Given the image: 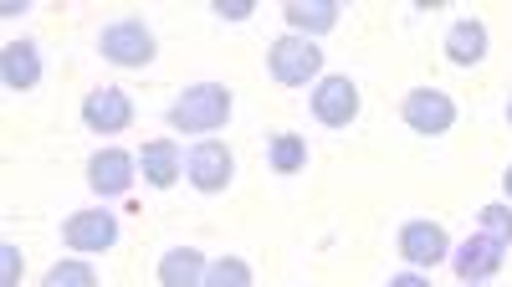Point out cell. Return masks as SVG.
Wrapping results in <instances>:
<instances>
[{"label":"cell","instance_id":"6da1fadb","mask_svg":"<svg viewBox=\"0 0 512 287\" xmlns=\"http://www.w3.org/2000/svg\"><path fill=\"white\" fill-rule=\"evenodd\" d=\"M226 118H231L226 82H195V88H185L169 103V129H185V134H216L226 129Z\"/></svg>","mask_w":512,"mask_h":287},{"label":"cell","instance_id":"7a4b0ae2","mask_svg":"<svg viewBox=\"0 0 512 287\" xmlns=\"http://www.w3.org/2000/svg\"><path fill=\"white\" fill-rule=\"evenodd\" d=\"M267 72L272 82H282V88H308V82L323 77V47L313 36H277L267 47Z\"/></svg>","mask_w":512,"mask_h":287},{"label":"cell","instance_id":"3957f363","mask_svg":"<svg viewBox=\"0 0 512 287\" xmlns=\"http://www.w3.org/2000/svg\"><path fill=\"white\" fill-rule=\"evenodd\" d=\"M98 52H103L113 67H149V62L159 57V41H154V31H149L144 21L123 16V21H108V26L98 31Z\"/></svg>","mask_w":512,"mask_h":287},{"label":"cell","instance_id":"277c9868","mask_svg":"<svg viewBox=\"0 0 512 287\" xmlns=\"http://www.w3.org/2000/svg\"><path fill=\"white\" fill-rule=\"evenodd\" d=\"M359 82L349 72H328L313 82V118L323 123V129H349V123L359 118Z\"/></svg>","mask_w":512,"mask_h":287},{"label":"cell","instance_id":"5b68a950","mask_svg":"<svg viewBox=\"0 0 512 287\" xmlns=\"http://www.w3.org/2000/svg\"><path fill=\"white\" fill-rule=\"evenodd\" d=\"M400 118H405V129H415L425 139H441L456 129V98L441 88H410L400 103Z\"/></svg>","mask_w":512,"mask_h":287},{"label":"cell","instance_id":"8992f818","mask_svg":"<svg viewBox=\"0 0 512 287\" xmlns=\"http://www.w3.org/2000/svg\"><path fill=\"white\" fill-rule=\"evenodd\" d=\"M185 180H190L200 195H221V190L236 180V154H231L221 139H200V144L185 154Z\"/></svg>","mask_w":512,"mask_h":287},{"label":"cell","instance_id":"52a82bcc","mask_svg":"<svg viewBox=\"0 0 512 287\" xmlns=\"http://www.w3.org/2000/svg\"><path fill=\"white\" fill-rule=\"evenodd\" d=\"M400 257L415 267V272H431V267H441V262H451V236H446V226L441 221H405L400 226Z\"/></svg>","mask_w":512,"mask_h":287},{"label":"cell","instance_id":"ba28073f","mask_svg":"<svg viewBox=\"0 0 512 287\" xmlns=\"http://www.w3.org/2000/svg\"><path fill=\"white\" fill-rule=\"evenodd\" d=\"M62 241H67V252L103 257V252L118 246V216L113 211H72L62 221Z\"/></svg>","mask_w":512,"mask_h":287},{"label":"cell","instance_id":"9c48e42d","mask_svg":"<svg viewBox=\"0 0 512 287\" xmlns=\"http://www.w3.org/2000/svg\"><path fill=\"white\" fill-rule=\"evenodd\" d=\"M139 180V154H128V149H98L88 159V185L103 195V200H118L128 195Z\"/></svg>","mask_w":512,"mask_h":287},{"label":"cell","instance_id":"30bf717a","mask_svg":"<svg viewBox=\"0 0 512 287\" xmlns=\"http://www.w3.org/2000/svg\"><path fill=\"white\" fill-rule=\"evenodd\" d=\"M82 123H88L93 134H123L134 129V98H128L123 88H93L88 98H82Z\"/></svg>","mask_w":512,"mask_h":287},{"label":"cell","instance_id":"8fae6325","mask_svg":"<svg viewBox=\"0 0 512 287\" xmlns=\"http://www.w3.org/2000/svg\"><path fill=\"white\" fill-rule=\"evenodd\" d=\"M502 257H507V246L492 241L487 231H477V236H466L456 252H451V267H456L461 282H487V277L502 272Z\"/></svg>","mask_w":512,"mask_h":287},{"label":"cell","instance_id":"7c38bea8","mask_svg":"<svg viewBox=\"0 0 512 287\" xmlns=\"http://www.w3.org/2000/svg\"><path fill=\"white\" fill-rule=\"evenodd\" d=\"M0 82H6L11 93H31L36 88V82H41V47H36V41L16 36V41L0 47Z\"/></svg>","mask_w":512,"mask_h":287},{"label":"cell","instance_id":"4fadbf2b","mask_svg":"<svg viewBox=\"0 0 512 287\" xmlns=\"http://www.w3.org/2000/svg\"><path fill=\"white\" fill-rule=\"evenodd\" d=\"M139 175H144V185H154V190L180 185V180H185V154H180V144H175V139H149V144L139 149Z\"/></svg>","mask_w":512,"mask_h":287},{"label":"cell","instance_id":"5bb4252c","mask_svg":"<svg viewBox=\"0 0 512 287\" xmlns=\"http://www.w3.org/2000/svg\"><path fill=\"white\" fill-rule=\"evenodd\" d=\"M487 52H492V31H487L482 16H461L446 31V57L456 67H477V62H487Z\"/></svg>","mask_w":512,"mask_h":287},{"label":"cell","instance_id":"9a60e30c","mask_svg":"<svg viewBox=\"0 0 512 287\" xmlns=\"http://www.w3.org/2000/svg\"><path fill=\"white\" fill-rule=\"evenodd\" d=\"M282 16H287V31L292 36H313L318 41V36H328L338 26L344 6H338V0H287Z\"/></svg>","mask_w":512,"mask_h":287},{"label":"cell","instance_id":"2e32d148","mask_svg":"<svg viewBox=\"0 0 512 287\" xmlns=\"http://www.w3.org/2000/svg\"><path fill=\"white\" fill-rule=\"evenodd\" d=\"M205 252L200 246H169V252L159 257V287H205Z\"/></svg>","mask_w":512,"mask_h":287},{"label":"cell","instance_id":"e0dca14e","mask_svg":"<svg viewBox=\"0 0 512 287\" xmlns=\"http://www.w3.org/2000/svg\"><path fill=\"white\" fill-rule=\"evenodd\" d=\"M267 159H272V170H277V175H297V170H308V139H297V134H277V139H272V149H267Z\"/></svg>","mask_w":512,"mask_h":287},{"label":"cell","instance_id":"ac0fdd59","mask_svg":"<svg viewBox=\"0 0 512 287\" xmlns=\"http://www.w3.org/2000/svg\"><path fill=\"white\" fill-rule=\"evenodd\" d=\"M41 287H98V272H93V262H82V257H67V262L47 267V277H41Z\"/></svg>","mask_w":512,"mask_h":287},{"label":"cell","instance_id":"d6986e66","mask_svg":"<svg viewBox=\"0 0 512 287\" xmlns=\"http://www.w3.org/2000/svg\"><path fill=\"white\" fill-rule=\"evenodd\" d=\"M205 287H251V262H241V257H221V262H210Z\"/></svg>","mask_w":512,"mask_h":287},{"label":"cell","instance_id":"ffe728a7","mask_svg":"<svg viewBox=\"0 0 512 287\" xmlns=\"http://www.w3.org/2000/svg\"><path fill=\"white\" fill-rule=\"evenodd\" d=\"M482 231H487L492 241H502V246H512V205H502V200H492V205H482Z\"/></svg>","mask_w":512,"mask_h":287},{"label":"cell","instance_id":"44dd1931","mask_svg":"<svg viewBox=\"0 0 512 287\" xmlns=\"http://www.w3.org/2000/svg\"><path fill=\"white\" fill-rule=\"evenodd\" d=\"M21 272H26L21 246H16V241H0V287H16V282H21Z\"/></svg>","mask_w":512,"mask_h":287},{"label":"cell","instance_id":"7402d4cb","mask_svg":"<svg viewBox=\"0 0 512 287\" xmlns=\"http://www.w3.org/2000/svg\"><path fill=\"white\" fill-rule=\"evenodd\" d=\"M210 11H216L221 21H251L256 0H210Z\"/></svg>","mask_w":512,"mask_h":287},{"label":"cell","instance_id":"603a6c76","mask_svg":"<svg viewBox=\"0 0 512 287\" xmlns=\"http://www.w3.org/2000/svg\"><path fill=\"white\" fill-rule=\"evenodd\" d=\"M390 287H436V282L425 277V272H415V267H410V272H395V277H390Z\"/></svg>","mask_w":512,"mask_h":287},{"label":"cell","instance_id":"cb8c5ba5","mask_svg":"<svg viewBox=\"0 0 512 287\" xmlns=\"http://www.w3.org/2000/svg\"><path fill=\"white\" fill-rule=\"evenodd\" d=\"M502 190L512 195V164H507V170H502Z\"/></svg>","mask_w":512,"mask_h":287},{"label":"cell","instance_id":"d4e9b609","mask_svg":"<svg viewBox=\"0 0 512 287\" xmlns=\"http://www.w3.org/2000/svg\"><path fill=\"white\" fill-rule=\"evenodd\" d=\"M461 287H492V282H461Z\"/></svg>","mask_w":512,"mask_h":287},{"label":"cell","instance_id":"484cf974","mask_svg":"<svg viewBox=\"0 0 512 287\" xmlns=\"http://www.w3.org/2000/svg\"><path fill=\"white\" fill-rule=\"evenodd\" d=\"M507 123H512V98H507Z\"/></svg>","mask_w":512,"mask_h":287}]
</instances>
